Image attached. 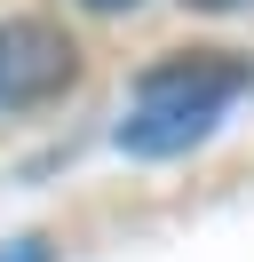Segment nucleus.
I'll return each instance as SVG.
<instances>
[{
  "label": "nucleus",
  "instance_id": "nucleus-1",
  "mask_svg": "<svg viewBox=\"0 0 254 262\" xmlns=\"http://www.w3.org/2000/svg\"><path fill=\"white\" fill-rule=\"evenodd\" d=\"M246 88H254V72H246V56H230V48L167 56V64H151L135 80V103H127V119H119V151H135V159H175V151H190L199 135H215V119L230 112Z\"/></svg>",
  "mask_w": 254,
  "mask_h": 262
},
{
  "label": "nucleus",
  "instance_id": "nucleus-2",
  "mask_svg": "<svg viewBox=\"0 0 254 262\" xmlns=\"http://www.w3.org/2000/svg\"><path fill=\"white\" fill-rule=\"evenodd\" d=\"M72 80V40L56 32L48 16H24L0 32V96L8 103H40Z\"/></svg>",
  "mask_w": 254,
  "mask_h": 262
},
{
  "label": "nucleus",
  "instance_id": "nucleus-3",
  "mask_svg": "<svg viewBox=\"0 0 254 262\" xmlns=\"http://www.w3.org/2000/svg\"><path fill=\"white\" fill-rule=\"evenodd\" d=\"M0 262H48V246H40V238H24V246H8Z\"/></svg>",
  "mask_w": 254,
  "mask_h": 262
},
{
  "label": "nucleus",
  "instance_id": "nucleus-4",
  "mask_svg": "<svg viewBox=\"0 0 254 262\" xmlns=\"http://www.w3.org/2000/svg\"><path fill=\"white\" fill-rule=\"evenodd\" d=\"M183 8H206V16H222V8H246V0H183Z\"/></svg>",
  "mask_w": 254,
  "mask_h": 262
},
{
  "label": "nucleus",
  "instance_id": "nucleus-5",
  "mask_svg": "<svg viewBox=\"0 0 254 262\" xmlns=\"http://www.w3.org/2000/svg\"><path fill=\"white\" fill-rule=\"evenodd\" d=\"M88 8H135V0H88Z\"/></svg>",
  "mask_w": 254,
  "mask_h": 262
}]
</instances>
